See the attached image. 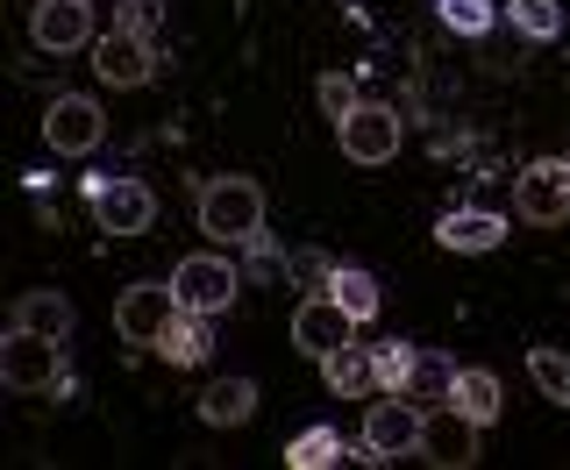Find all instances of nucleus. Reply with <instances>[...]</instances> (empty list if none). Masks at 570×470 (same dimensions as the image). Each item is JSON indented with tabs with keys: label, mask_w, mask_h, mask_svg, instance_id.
<instances>
[{
	"label": "nucleus",
	"mask_w": 570,
	"mask_h": 470,
	"mask_svg": "<svg viewBox=\"0 0 570 470\" xmlns=\"http://www.w3.org/2000/svg\"><path fill=\"white\" fill-rule=\"evenodd\" d=\"M450 392H456V364H450V356H435V350H421V356H414V371H406V400L442 407Z\"/></svg>",
	"instance_id": "19"
},
{
	"label": "nucleus",
	"mask_w": 570,
	"mask_h": 470,
	"mask_svg": "<svg viewBox=\"0 0 570 470\" xmlns=\"http://www.w3.org/2000/svg\"><path fill=\"white\" fill-rule=\"evenodd\" d=\"M442 22H450L456 36H485L499 22V8L492 0H442Z\"/></svg>",
	"instance_id": "25"
},
{
	"label": "nucleus",
	"mask_w": 570,
	"mask_h": 470,
	"mask_svg": "<svg viewBox=\"0 0 570 470\" xmlns=\"http://www.w3.org/2000/svg\"><path fill=\"white\" fill-rule=\"evenodd\" d=\"M513 214L528 228H563L570 222V157H534L513 178Z\"/></svg>",
	"instance_id": "3"
},
{
	"label": "nucleus",
	"mask_w": 570,
	"mask_h": 470,
	"mask_svg": "<svg viewBox=\"0 0 570 470\" xmlns=\"http://www.w3.org/2000/svg\"><path fill=\"white\" fill-rule=\"evenodd\" d=\"M94 71H100L107 86H150V79H157V50H150V36H129V29L100 36V43H94Z\"/></svg>",
	"instance_id": "13"
},
{
	"label": "nucleus",
	"mask_w": 570,
	"mask_h": 470,
	"mask_svg": "<svg viewBox=\"0 0 570 470\" xmlns=\"http://www.w3.org/2000/svg\"><path fill=\"white\" fill-rule=\"evenodd\" d=\"M421 463H435V470H471L478 463V421L456 400L428 407V421H421Z\"/></svg>",
	"instance_id": "8"
},
{
	"label": "nucleus",
	"mask_w": 570,
	"mask_h": 470,
	"mask_svg": "<svg viewBox=\"0 0 570 470\" xmlns=\"http://www.w3.org/2000/svg\"><path fill=\"white\" fill-rule=\"evenodd\" d=\"M86 200H94V222L107 235H142L157 222V193L142 178H86Z\"/></svg>",
	"instance_id": "6"
},
{
	"label": "nucleus",
	"mask_w": 570,
	"mask_h": 470,
	"mask_svg": "<svg viewBox=\"0 0 570 470\" xmlns=\"http://www.w3.org/2000/svg\"><path fill=\"white\" fill-rule=\"evenodd\" d=\"M29 36H36V50H86L94 43V0H36V14H29Z\"/></svg>",
	"instance_id": "12"
},
{
	"label": "nucleus",
	"mask_w": 570,
	"mask_h": 470,
	"mask_svg": "<svg viewBox=\"0 0 570 470\" xmlns=\"http://www.w3.org/2000/svg\"><path fill=\"white\" fill-rule=\"evenodd\" d=\"M207 314H193V306H178V314L165 321V335H157V356L165 364H207Z\"/></svg>",
	"instance_id": "17"
},
{
	"label": "nucleus",
	"mask_w": 570,
	"mask_h": 470,
	"mask_svg": "<svg viewBox=\"0 0 570 470\" xmlns=\"http://www.w3.org/2000/svg\"><path fill=\"white\" fill-rule=\"evenodd\" d=\"M321 107H328V115H335V121H343V115H350V107H356V86L343 79V71H328V79H321Z\"/></svg>",
	"instance_id": "28"
},
{
	"label": "nucleus",
	"mask_w": 570,
	"mask_h": 470,
	"mask_svg": "<svg viewBox=\"0 0 570 470\" xmlns=\"http://www.w3.org/2000/svg\"><path fill=\"white\" fill-rule=\"evenodd\" d=\"M321 378H328L335 400H364V392H379V356L364 342H343V350L321 356Z\"/></svg>",
	"instance_id": "15"
},
{
	"label": "nucleus",
	"mask_w": 570,
	"mask_h": 470,
	"mask_svg": "<svg viewBox=\"0 0 570 470\" xmlns=\"http://www.w3.org/2000/svg\"><path fill=\"white\" fill-rule=\"evenodd\" d=\"M171 285H178V306H193V314H228L236 306V285H243V271L228 264V257H186L171 271Z\"/></svg>",
	"instance_id": "9"
},
{
	"label": "nucleus",
	"mask_w": 570,
	"mask_h": 470,
	"mask_svg": "<svg viewBox=\"0 0 570 470\" xmlns=\"http://www.w3.org/2000/svg\"><path fill=\"white\" fill-rule=\"evenodd\" d=\"M293 342L314 356H328V350H343V342H356V321H350V306L335 300V293H314V300H299L293 306Z\"/></svg>",
	"instance_id": "11"
},
{
	"label": "nucleus",
	"mask_w": 570,
	"mask_h": 470,
	"mask_svg": "<svg viewBox=\"0 0 570 470\" xmlns=\"http://www.w3.org/2000/svg\"><path fill=\"white\" fill-rule=\"evenodd\" d=\"M285 264H293L299 278H314V285H328V278H335V264L321 257V249H299V257H285Z\"/></svg>",
	"instance_id": "29"
},
{
	"label": "nucleus",
	"mask_w": 570,
	"mask_h": 470,
	"mask_svg": "<svg viewBox=\"0 0 570 470\" xmlns=\"http://www.w3.org/2000/svg\"><path fill=\"white\" fill-rule=\"evenodd\" d=\"M328 293L350 306V321H356V329H364V321H379V278H371V271H356V264H335Z\"/></svg>",
	"instance_id": "20"
},
{
	"label": "nucleus",
	"mask_w": 570,
	"mask_h": 470,
	"mask_svg": "<svg viewBox=\"0 0 570 470\" xmlns=\"http://www.w3.org/2000/svg\"><path fill=\"white\" fill-rule=\"evenodd\" d=\"M65 378V342L36 335V329H8L0 342V385L8 392H50Z\"/></svg>",
	"instance_id": "4"
},
{
	"label": "nucleus",
	"mask_w": 570,
	"mask_h": 470,
	"mask_svg": "<svg viewBox=\"0 0 570 470\" xmlns=\"http://www.w3.org/2000/svg\"><path fill=\"white\" fill-rule=\"evenodd\" d=\"M14 329H36V335L65 342L71 335V300L65 293H22L14 300Z\"/></svg>",
	"instance_id": "18"
},
{
	"label": "nucleus",
	"mask_w": 570,
	"mask_h": 470,
	"mask_svg": "<svg viewBox=\"0 0 570 470\" xmlns=\"http://www.w3.org/2000/svg\"><path fill=\"white\" fill-rule=\"evenodd\" d=\"M513 29H521L528 36V43H557V36H563V8H557V0H513Z\"/></svg>",
	"instance_id": "23"
},
{
	"label": "nucleus",
	"mask_w": 570,
	"mask_h": 470,
	"mask_svg": "<svg viewBox=\"0 0 570 470\" xmlns=\"http://www.w3.org/2000/svg\"><path fill=\"white\" fill-rule=\"evenodd\" d=\"M257 413V378H214L200 392V421L207 428H243Z\"/></svg>",
	"instance_id": "16"
},
{
	"label": "nucleus",
	"mask_w": 570,
	"mask_h": 470,
	"mask_svg": "<svg viewBox=\"0 0 570 470\" xmlns=\"http://www.w3.org/2000/svg\"><path fill=\"white\" fill-rule=\"evenodd\" d=\"M100 136H107V115L86 94H58L43 107V143L58 157H86V150H100Z\"/></svg>",
	"instance_id": "10"
},
{
	"label": "nucleus",
	"mask_w": 570,
	"mask_h": 470,
	"mask_svg": "<svg viewBox=\"0 0 570 470\" xmlns=\"http://www.w3.org/2000/svg\"><path fill=\"white\" fill-rule=\"evenodd\" d=\"M450 400H456L463 413H471L478 428H485V421H499L507 392H499V378H492V371H456V392H450Z\"/></svg>",
	"instance_id": "21"
},
{
	"label": "nucleus",
	"mask_w": 570,
	"mask_h": 470,
	"mask_svg": "<svg viewBox=\"0 0 570 470\" xmlns=\"http://www.w3.org/2000/svg\"><path fill=\"white\" fill-rule=\"evenodd\" d=\"M157 22H165V0H121L115 8V29L129 36H157Z\"/></svg>",
	"instance_id": "27"
},
{
	"label": "nucleus",
	"mask_w": 570,
	"mask_h": 470,
	"mask_svg": "<svg viewBox=\"0 0 570 470\" xmlns=\"http://www.w3.org/2000/svg\"><path fill=\"white\" fill-rule=\"evenodd\" d=\"M171 314H178V285L171 278H142V285H129V293L115 300V335L157 350V335H165Z\"/></svg>",
	"instance_id": "7"
},
{
	"label": "nucleus",
	"mask_w": 570,
	"mask_h": 470,
	"mask_svg": "<svg viewBox=\"0 0 570 470\" xmlns=\"http://www.w3.org/2000/svg\"><path fill=\"white\" fill-rule=\"evenodd\" d=\"M379 356V392H406V371H414V342H385V350H371Z\"/></svg>",
	"instance_id": "26"
},
{
	"label": "nucleus",
	"mask_w": 570,
	"mask_h": 470,
	"mask_svg": "<svg viewBox=\"0 0 570 470\" xmlns=\"http://www.w3.org/2000/svg\"><path fill=\"white\" fill-rule=\"evenodd\" d=\"M435 243L442 249H463V257H485V249L507 243V222H499L492 207H456V214H442V222H435Z\"/></svg>",
	"instance_id": "14"
},
{
	"label": "nucleus",
	"mask_w": 570,
	"mask_h": 470,
	"mask_svg": "<svg viewBox=\"0 0 570 470\" xmlns=\"http://www.w3.org/2000/svg\"><path fill=\"white\" fill-rule=\"evenodd\" d=\"M335 136H343V157L350 165H392L400 157V107H385V100H356L343 121H335Z\"/></svg>",
	"instance_id": "5"
},
{
	"label": "nucleus",
	"mask_w": 570,
	"mask_h": 470,
	"mask_svg": "<svg viewBox=\"0 0 570 470\" xmlns=\"http://www.w3.org/2000/svg\"><path fill=\"white\" fill-rule=\"evenodd\" d=\"M528 378H534V392H542V400L570 407V356L563 350H534L528 356Z\"/></svg>",
	"instance_id": "24"
},
{
	"label": "nucleus",
	"mask_w": 570,
	"mask_h": 470,
	"mask_svg": "<svg viewBox=\"0 0 570 470\" xmlns=\"http://www.w3.org/2000/svg\"><path fill=\"white\" fill-rule=\"evenodd\" d=\"M200 235H214V243H257L264 235V193L249 178H207L200 186Z\"/></svg>",
	"instance_id": "1"
},
{
	"label": "nucleus",
	"mask_w": 570,
	"mask_h": 470,
	"mask_svg": "<svg viewBox=\"0 0 570 470\" xmlns=\"http://www.w3.org/2000/svg\"><path fill=\"white\" fill-rule=\"evenodd\" d=\"M285 463H293V470H328V463H343V435H335V428H299V435L285 442Z\"/></svg>",
	"instance_id": "22"
},
{
	"label": "nucleus",
	"mask_w": 570,
	"mask_h": 470,
	"mask_svg": "<svg viewBox=\"0 0 570 470\" xmlns=\"http://www.w3.org/2000/svg\"><path fill=\"white\" fill-rule=\"evenodd\" d=\"M421 421H428V407L406 400V392H385V400H371V413H364V457H371V463L421 457Z\"/></svg>",
	"instance_id": "2"
}]
</instances>
